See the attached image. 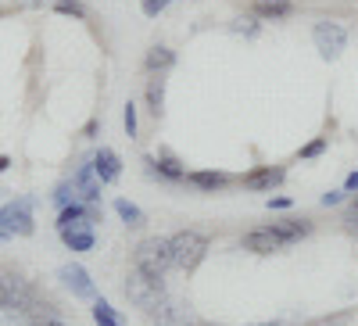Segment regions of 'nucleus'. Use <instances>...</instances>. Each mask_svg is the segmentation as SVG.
Instances as JSON below:
<instances>
[{
  "label": "nucleus",
  "instance_id": "8",
  "mask_svg": "<svg viewBox=\"0 0 358 326\" xmlns=\"http://www.w3.org/2000/svg\"><path fill=\"white\" fill-rule=\"evenodd\" d=\"M244 248L251 255H276V251L287 248V241L280 236V229L268 222V226H258V229H248L244 233Z\"/></svg>",
  "mask_w": 358,
  "mask_h": 326
},
{
  "label": "nucleus",
  "instance_id": "23",
  "mask_svg": "<svg viewBox=\"0 0 358 326\" xmlns=\"http://www.w3.org/2000/svg\"><path fill=\"white\" fill-rule=\"evenodd\" d=\"M122 126H126V136H129V140L140 136V115H136V104H133V101L122 108Z\"/></svg>",
  "mask_w": 358,
  "mask_h": 326
},
{
  "label": "nucleus",
  "instance_id": "24",
  "mask_svg": "<svg viewBox=\"0 0 358 326\" xmlns=\"http://www.w3.org/2000/svg\"><path fill=\"white\" fill-rule=\"evenodd\" d=\"M29 326H69V323H62V319H57L47 305H40L33 316H29Z\"/></svg>",
  "mask_w": 358,
  "mask_h": 326
},
{
  "label": "nucleus",
  "instance_id": "9",
  "mask_svg": "<svg viewBox=\"0 0 358 326\" xmlns=\"http://www.w3.org/2000/svg\"><path fill=\"white\" fill-rule=\"evenodd\" d=\"M57 276H62V283L72 290V298H79V302H94V294H97V290H94V276H90V269H83L79 262H65Z\"/></svg>",
  "mask_w": 358,
  "mask_h": 326
},
{
  "label": "nucleus",
  "instance_id": "2",
  "mask_svg": "<svg viewBox=\"0 0 358 326\" xmlns=\"http://www.w3.org/2000/svg\"><path fill=\"white\" fill-rule=\"evenodd\" d=\"M133 265L140 273H147L151 280H165L172 269V248H169V236H143L133 251Z\"/></svg>",
  "mask_w": 358,
  "mask_h": 326
},
{
  "label": "nucleus",
  "instance_id": "12",
  "mask_svg": "<svg viewBox=\"0 0 358 326\" xmlns=\"http://www.w3.org/2000/svg\"><path fill=\"white\" fill-rule=\"evenodd\" d=\"M90 162H94V172L104 187L122 180V158H118V151H111V147H97V151L90 155Z\"/></svg>",
  "mask_w": 358,
  "mask_h": 326
},
{
  "label": "nucleus",
  "instance_id": "10",
  "mask_svg": "<svg viewBox=\"0 0 358 326\" xmlns=\"http://www.w3.org/2000/svg\"><path fill=\"white\" fill-rule=\"evenodd\" d=\"M147 319H151V326H197L194 316L179 302H172V298H162L151 312H147Z\"/></svg>",
  "mask_w": 358,
  "mask_h": 326
},
{
  "label": "nucleus",
  "instance_id": "36",
  "mask_svg": "<svg viewBox=\"0 0 358 326\" xmlns=\"http://www.w3.org/2000/svg\"><path fill=\"white\" fill-rule=\"evenodd\" d=\"M197 326H222V323H197Z\"/></svg>",
  "mask_w": 358,
  "mask_h": 326
},
{
  "label": "nucleus",
  "instance_id": "31",
  "mask_svg": "<svg viewBox=\"0 0 358 326\" xmlns=\"http://www.w3.org/2000/svg\"><path fill=\"white\" fill-rule=\"evenodd\" d=\"M344 190H348V194H358V169H355V172L348 176V180H344Z\"/></svg>",
  "mask_w": 358,
  "mask_h": 326
},
{
  "label": "nucleus",
  "instance_id": "13",
  "mask_svg": "<svg viewBox=\"0 0 358 326\" xmlns=\"http://www.w3.org/2000/svg\"><path fill=\"white\" fill-rule=\"evenodd\" d=\"M251 15L262 18V22H287V18L297 15V4L294 0H255Z\"/></svg>",
  "mask_w": 358,
  "mask_h": 326
},
{
  "label": "nucleus",
  "instance_id": "28",
  "mask_svg": "<svg viewBox=\"0 0 358 326\" xmlns=\"http://www.w3.org/2000/svg\"><path fill=\"white\" fill-rule=\"evenodd\" d=\"M169 4H172V0H140V8H143V15H147V18H158Z\"/></svg>",
  "mask_w": 358,
  "mask_h": 326
},
{
  "label": "nucleus",
  "instance_id": "22",
  "mask_svg": "<svg viewBox=\"0 0 358 326\" xmlns=\"http://www.w3.org/2000/svg\"><path fill=\"white\" fill-rule=\"evenodd\" d=\"M50 8L57 15H72V18H86V4L83 0H50Z\"/></svg>",
  "mask_w": 358,
  "mask_h": 326
},
{
  "label": "nucleus",
  "instance_id": "35",
  "mask_svg": "<svg viewBox=\"0 0 358 326\" xmlns=\"http://www.w3.org/2000/svg\"><path fill=\"white\" fill-rule=\"evenodd\" d=\"M0 241H11V236H8V233H4V229H0Z\"/></svg>",
  "mask_w": 358,
  "mask_h": 326
},
{
  "label": "nucleus",
  "instance_id": "1",
  "mask_svg": "<svg viewBox=\"0 0 358 326\" xmlns=\"http://www.w3.org/2000/svg\"><path fill=\"white\" fill-rule=\"evenodd\" d=\"M169 248H172V269L194 273L212 248V236L201 229H179L176 236H169Z\"/></svg>",
  "mask_w": 358,
  "mask_h": 326
},
{
  "label": "nucleus",
  "instance_id": "18",
  "mask_svg": "<svg viewBox=\"0 0 358 326\" xmlns=\"http://www.w3.org/2000/svg\"><path fill=\"white\" fill-rule=\"evenodd\" d=\"M276 229H280V236L287 241V248L290 244H297V241H305V236H312V219H283V222H273Z\"/></svg>",
  "mask_w": 358,
  "mask_h": 326
},
{
  "label": "nucleus",
  "instance_id": "17",
  "mask_svg": "<svg viewBox=\"0 0 358 326\" xmlns=\"http://www.w3.org/2000/svg\"><path fill=\"white\" fill-rule=\"evenodd\" d=\"M143 104H147V111H151L155 118H162V111H165V76H151V79H147Z\"/></svg>",
  "mask_w": 358,
  "mask_h": 326
},
{
  "label": "nucleus",
  "instance_id": "34",
  "mask_svg": "<svg viewBox=\"0 0 358 326\" xmlns=\"http://www.w3.org/2000/svg\"><path fill=\"white\" fill-rule=\"evenodd\" d=\"M248 326H280V323L273 319V323H248Z\"/></svg>",
  "mask_w": 358,
  "mask_h": 326
},
{
  "label": "nucleus",
  "instance_id": "6",
  "mask_svg": "<svg viewBox=\"0 0 358 326\" xmlns=\"http://www.w3.org/2000/svg\"><path fill=\"white\" fill-rule=\"evenodd\" d=\"M312 43H315L322 62H337V57L344 54V47H348V29L341 22H330V18L315 22L312 25Z\"/></svg>",
  "mask_w": 358,
  "mask_h": 326
},
{
  "label": "nucleus",
  "instance_id": "15",
  "mask_svg": "<svg viewBox=\"0 0 358 326\" xmlns=\"http://www.w3.org/2000/svg\"><path fill=\"white\" fill-rule=\"evenodd\" d=\"M62 244L69 248V251H94V244H97V236H94V226L90 222H79V226H69V229H62Z\"/></svg>",
  "mask_w": 358,
  "mask_h": 326
},
{
  "label": "nucleus",
  "instance_id": "11",
  "mask_svg": "<svg viewBox=\"0 0 358 326\" xmlns=\"http://www.w3.org/2000/svg\"><path fill=\"white\" fill-rule=\"evenodd\" d=\"M287 180V169L283 165H258V169H251L248 176H244V187L248 190H255V194H268V190H276L280 183Z\"/></svg>",
  "mask_w": 358,
  "mask_h": 326
},
{
  "label": "nucleus",
  "instance_id": "25",
  "mask_svg": "<svg viewBox=\"0 0 358 326\" xmlns=\"http://www.w3.org/2000/svg\"><path fill=\"white\" fill-rule=\"evenodd\" d=\"M258 29H262V18H255V15H244L233 22V33H244V36H258Z\"/></svg>",
  "mask_w": 358,
  "mask_h": 326
},
{
  "label": "nucleus",
  "instance_id": "33",
  "mask_svg": "<svg viewBox=\"0 0 358 326\" xmlns=\"http://www.w3.org/2000/svg\"><path fill=\"white\" fill-rule=\"evenodd\" d=\"M358 219V194H355V204H351V212H348V222H355Z\"/></svg>",
  "mask_w": 358,
  "mask_h": 326
},
{
  "label": "nucleus",
  "instance_id": "32",
  "mask_svg": "<svg viewBox=\"0 0 358 326\" xmlns=\"http://www.w3.org/2000/svg\"><path fill=\"white\" fill-rule=\"evenodd\" d=\"M97 129H101V122H97V118H90L86 129H83V133H86V140H94V136H97Z\"/></svg>",
  "mask_w": 358,
  "mask_h": 326
},
{
  "label": "nucleus",
  "instance_id": "20",
  "mask_svg": "<svg viewBox=\"0 0 358 326\" xmlns=\"http://www.w3.org/2000/svg\"><path fill=\"white\" fill-rule=\"evenodd\" d=\"M94 323H97V326H122V316L111 309V302L94 298Z\"/></svg>",
  "mask_w": 358,
  "mask_h": 326
},
{
  "label": "nucleus",
  "instance_id": "29",
  "mask_svg": "<svg viewBox=\"0 0 358 326\" xmlns=\"http://www.w3.org/2000/svg\"><path fill=\"white\" fill-rule=\"evenodd\" d=\"M351 323V312H337V316H326V319H312L308 326H348Z\"/></svg>",
  "mask_w": 358,
  "mask_h": 326
},
{
  "label": "nucleus",
  "instance_id": "30",
  "mask_svg": "<svg viewBox=\"0 0 358 326\" xmlns=\"http://www.w3.org/2000/svg\"><path fill=\"white\" fill-rule=\"evenodd\" d=\"M268 208H273V212H287L290 208V197H268Z\"/></svg>",
  "mask_w": 358,
  "mask_h": 326
},
{
  "label": "nucleus",
  "instance_id": "19",
  "mask_svg": "<svg viewBox=\"0 0 358 326\" xmlns=\"http://www.w3.org/2000/svg\"><path fill=\"white\" fill-rule=\"evenodd\" d=\"M115 215L122 219L129 229H140V226H147V215H143V208H140V204H133L129 197H118V201H115Z\"/></svg>",
  "mask_w": 358,
  "mask_h": 326
},
{
  "label": "nucleus",
  "instance_id": "27",
  "mask_svg": "<svg viewBox=\"0 0 358 326\" xmlns=\"http://www.w3.org/2000/svg\"><path fill=\"white\" fill-rule=\"evenodd\" d=\"M344 197H348L344 187H341V190H326V194L319 197V204H322V208H337V204H344Z\"/></svg>",
  "mask_w": 358,
  "mask_h": 326
},
{
  "label": "nucleus",
  "instance_id": "3",
  "mask_svg": "<svg viewBox=\"0 0 358 326\" xmlns=\"http://www.w3.org/2000/svg\"><path fill=\"white\" fill-rule=\"evenodd\" d=\"M0 309H4V312H18V316L29 319L40 309V294H36L33 283L22 280V276H4V280H0Z\"/></svg>",
  "mask_w": 358,
  "mask_h": 326
},
{
  "label": "nucleus",
  "instance_id": "26",
  "mask_svg": "<svg viewBox=\"0 0 358 326\" xmlns=\"http://www.w3.org/2000/svg\"><path fill=\"white\" fill-rule=\"evenodd\" d=\"M326 147H330V140H326V136H315L312 143H305L301 151H297V158H319V155L326 151Z\"/></svg>",
  "mask_w": 358,
  "mask_h": 326
},
{
  "label": "nucleus",
  "instance_id": "21",
  "mask_svg": "<svg viewBox=\"0 0 358 326\" xmlns=\"http://www.w3.org/2000/svg\"><path fill=\"white\" fill-rule=\"evenodd\" d=\"M50 201L57 204V212H62V208H69L72 201H79V194H76L72 180H62V183H57V187H54V194H50Z\"/></svg>",
  "mask_w": 358,
  "mask_h": 326
},
{
  "label": "nucleus",
  "instance_id": "16",
  "mask_svg": "<svg viewBox=\"0 0 358 326\" xmlns=\"http://www.w3.org/2000/svg\"><path fill=\"white\" fill-rule=\"evenodd\" d=\"M172 65H176V50L165 47V43H155L151 50H147V57H143V69L151 76H165Z\"/></svg>",
  "mask_w": 358,
  "mask_h": 326
},
{
  "label": "nucleus",
  "instance_id": "14",
  "mask_svg": "<svg viewBox=\"0 0 358 326\" xmlns=\"http://www.w3.org/2000/svg\"><path fill=\"white\" fill-rule=\"evenodd\" d=\"M187 183L204 190V194H215V190H226L233 183L229 172H215V169H201V172H187Z\"/></svg>",
  "mask_w": 358,
  "mask_h": 326
},
{
  "label": "nucleus",
  "instance_id": "7",
  "mask_svg": "<svg viewBox=\"0 0 358 326\" xmlns=\"http://www.w3.org/2000/svg\"><path fill=\"white\" fill-rule=\"evenodd\" d=\"M143 172L151 180H169V183H187V165L169 151H158V158H143Z\"/></svg>",
  "mask_w": 358,
  "mask_h": 326
},
{
  "label": "nucleus",
  "instance_id": "4",
  "mask_svg": "<svg viewBox=\"0 0 358 326\" xmlns=\"http://www.w3.org/2000/svg\"><path fill=\"white\" fill-rule=\"evenodd\" d=\"M126 298H129L140 312H151L162 298H169V290H165V280H151L147 273H140L136 265H133L129 276H126Z\"/></svg>",
  "mask_w": 358,
  "mask_h": 326
},
{
  "label": "nucleus",
  "instance_id": "5",
  "mask_svg": "<svg viewBox=\"0 0 358 326\" xmlns=\"http://www.w3.org/2000/svg\"><path fill=\"white\" fill-rule=\"evenodd\" d=\"M0 229L8 236H33L36 215H33V197H15L0 208Z\"/></svg>",
  "mask_w": 358,
  "mask_h": 326
}]
</instances>
